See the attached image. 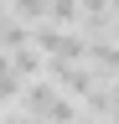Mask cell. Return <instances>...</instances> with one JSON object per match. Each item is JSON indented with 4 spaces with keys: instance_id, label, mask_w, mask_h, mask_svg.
<instances>
[{
    "instance_id": "6da1fadb",
    "label": "cell",
    "mask_w": 119,
    "mask_h": 124,
    "mask_svg": "<svg viewBox=\"0 0 119 124\" xmlns=\"http://www.w3.org/2000/svg\"><path fill=\"white\" fill-rule=\"evenodd\" d=\"M31 46L47 62H62V67H83L88 62V36H78V31H62V26H31Z\"/></svg>"
},
{
    "instance_id": "7a4b0ae2",
    "label": "cell",
    "mask_w": 119,
    "mask_h": 124,
    "mask_svg": "<svg viewBox=\"0 0 119 124\" xmlns=\"http://www.w3.org/2000/svg\"><path fill=\"white\" fill-rule=\"evenodd\" d=\"M88 67L119 78V41L114 36H88Z\"/></svg>"
},
{
    "instance_id": "3957f363",
    "label": "cell",
    "mask_w": 119,
    "mask_h": 124,
    "mask_svg": "<svg viewBox=\"0 0 119 124\" xmlns=\"http://www.w3.org/2000/svg\"><path fill=\"white\" fill-rule=\"evenodd\" d=\"M10 67H16L26 83H36V78H47V57H41L36 46H16V52H10Z\"/></svg>"
},
{
    "instance_id": "277c9868",
    "label": "cell",
    "mask_w": 119,
    "mask_h": 124,
    "mask_svg": "<svg viewBox=\"0 0 119 124\" xmlns=\"http://www.w3.org/2000/svg\"><path fill=\"white\" fill-rule=\"evenodd\" d=\"M21 93H26V78L10 67V52H0V108H5V103H16Z\"/></svg>"
},
{
    "instance_id": "5b68a950",
    "label": "cell",
    "mask_w": 119,
    "mask_h": 124,
    "mask_svg": "<svg viewBox=\"0 0 119 124\" xmlns=\"http://www.w3.org/2000/svg\"><path fill=\"white\" fill-rule=\"evenodd\" d=\"M10 16L26 21V26H41V21L52 16V0H10Z\"/></svg>"
},
{
    "instance_id": "8992f818",
    "label": "cell",
    "mask_w": 119,
    "mask_h": 124,
    "mask_svg": "<svg viewBox=\"0 0 119 124\" xmlns=\"http://www.w3.org/2000/svg\"><path fill=\"white\" fill-rule=\"evenodd\" d=\"M83 21V0H52V16H47V26H62V31H72Z\"/></svg>"
},
{
    "instance_id": "52a82bcc",
    "label": "cell",
    "mask_w": 119,
    "mask_h": 124,
    "mask_svg": "<svg viewBox=\"0 0 119 124\" xmlns=\"http://www.w3.org/2000/svg\"><path fill=\"white\" fill-rule=\"evenodd\" d=\"M0 124H47V119H36V114H26V108H16V114L5 108V119H0Z\"/></svg>"
},
{
    "instance_id": "ba28073f",
    "label": "cell",
    "mask_w": 119,
    "mask_h": 124,
    "mask_svg": "<svg viewBox=\"0 0 119 124\" xmlns=\"http://www.w3.org/2000/svg\"><path fill=\"white\" fill-rule=\"evenodd\" d=\"M0 10H5V0H0Z\"/></svg>"
}]
</instances>
